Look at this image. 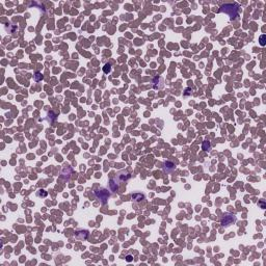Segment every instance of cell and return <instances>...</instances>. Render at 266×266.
Listing matches in <instances>:
<instances>
[{
  "instance_id": "6da1fadb",
  "label": "cell",
  "mask_w": 266,
  "mask_h": 266,
  "mask_svg": "<svg viewBox=\"0 0 266 266\" xmlns=\"http://www.w3.org/2000/svg\"><path fill=\"white\" fill-rule=\"evenodd\" d=\"M220 11L227 14L231 20H234L238 16V13H239V5L236 4V3H234V4H224L220 7Z\"/></svg>"
},
{
  "instance_id": "7a4b0ae2",
  "label": "cell",
  "mask_w": 266,
  "mask_h": 266,
  "mask_svg": "<svg viewBox=\"0 0 266 266\" xmlns=\"http://www.w3.org/2000/svg\"><path fill=\"white\" fill-rule=\"evenodd\" d=\"M94 194H95V196H96V198H97V200H99L102 204H106V203L108 202V200H109L110 196H111L106 188L95 189Z\"/></svg>"
},
{
  "instance_id": "3957f363",
  "label": "cell",
  "mask_w": 266,
  "mask_h": 266,
  "mask_svg": "<svg viewBox=\"0 0 266 266\" xmlns=\"http://www.w3.org/2000/svg\"><path fill=\"white\" fill-rule=\"evenodd\" d=\"M235 222H236V215L235 214L226 213L224 215V217L222 218L220 224H222V227H229V226H231L232 224H234Z\"/></svg>"
},
{
  "instance_id": "277c9868",
  "label": "cell",
  "mask_w": 266,
  "mask_h": 266,
  "mask_svg": "<svg viewBox=\"0 0 266 266\" xmlns=\"http://www.w3.org/2000/svg\"><path fill=\"white\" fill-rule=\"evenodd\" d=\"M130 177H131V175H130L128 172H126V171H121V172L117 173V175H115V177L113 179H115L119 184H121V183L127 182V181L130 179Z\"/></svg>"
},
{
  "instance_id": "5b68a950",
  "label": "cell",
  "mask_w": 266,
  "mask_h": 266,
  "mask_svg": "<svg viewBox=\"0 0 266 266\" xmlns=\"http://www.w3.org/2000/svg\"><path fill=\"white\" fill-rule=\"evenodd\" d=\"M152 83H153V88H154V90H161V88H163V86H164V80H163V78L160 77V76H156V77L153 79Z\"/></svg>"
},
{
  "instance_id": "8992f818",
  "label": "cell",
  "mask_w": 266,
  "mask_h": 266,
  "mask_svg": "<svg viewBox=\"0 0 266 266\" xmlns=\"http://www.w3.org/2000/svg\"><path fill=\"white\" fill-rule=\"evenodd\" d=\"M73 173V169L71 166H65L62 171V178L65 179V180H69Z\"/></svg>"
},
{
  "instance_id": "52a82bcc",
  "label": "cell",
  "mask_w": 266,
  "mask_h": 266,
  "mask_svg": "<svg viewBox=\"0 0 266 266\" xmlns=\"http://www.w3.org/2000/svg\"><path fill=\"white\" fill-rule=\"evenodd\" d=\"M88 236V231L86 230H79L75 233V237L77 238L78 240H85Z\"/></svg>"
},
{
  "instance_id": "ba28073f",
  "label": "cell",
  "mask_w": 266,
  "mask_h": 266,
  "mask_svg": "<svg viewBox=\"0 0 266 266\" xmlns=\"http://www.w3.org/2000/svg\"><path fill=\"white\" fill-rule=\"evenodd\" d=\"M119 185L120 184L113 178L110 179V180H109V189H110V191H112V192H118V191H119V189H120Z\"/></svg>"
},
{
  "instance_id": "9c48e42d",
  "label": "cell",
  "mask_w": 266,
  "mask_h": 266,
  "mask_svg": "<svg viewBox=\"0 0 266 266\" xmlns=\"http://www.w3.org/2000/svg\"><path fill=\"white\" fill-rule=\"evenodd\" d=\"M145 194H139V192H135V194H133L131 196V199H132V202H134V203H141V201L145 200Z\"/></svg>"
},
{
  "instance_id": "30bf717a",
  "label": "cell",
  "mask_w": 266,
  "mask_h": 266,
  "mask_svg": "<svg viewBox=\"0 0 266 266\" xmlns=\"http://www.w3.org/2000/svg\"><path fill=\"white\" fill-rule=\"evenodd\" d=\"M175 168H176V166H175L174 163L171 162V161H166V162L164 163V165H163V171H164V172H166V173L173 172Z\"/></svg>"
},
{
  "instance_id": "8fae6325",
  "label": "cell",
  "mask_w": 266,
  "mask_h": 266,
  "mask_svg": "<svg viewBox=\"0 0 266 266\" xmlns=\"http://www.w3.org/2000/svg\"><path fill=\"white\" fill-rule=\"evenodd\" d=\"M47 120H48V122L55 121V120H56V115H55L53 111H49L48 115H47Z\"/></svg>"
},
{
  "instance_id": "7c38bea8",
  "label": "cell",
  "mask_w": 266,
  "mask_h": 266,
  "mask_svg": "<svg viewBox=\"0 0 266 266\" xmlns=\"http://www.w3.org/2000/svg\"><path fill=\"white\" fill-rule=\"evenodd\" d=\"M202 149L204 150V151H210V150H211V143H209V141H205L202 145Z\"/></svg>"
},
{
  "instance_id": "4fadbf2b",
  "label": "cell",
  "mask_w": 266,
  "mask_h": 266,
  "mask_svg": "<svg viewBox=\"0 0 266 266\" xmlns=\"http://www.w3.org/2000/svg\"><path fill=\"white\" fill-rule=\"evenodd\" d=\"M33 79H34V81H37V82L41 81V80L43 79V75H42V73H41V72H35L34 76H33Z\"/></svg>"
},
{
  "instance_id": "5bb4252c",
  "label": "cell",
  "mask_w": 266,
  "mask_h": 266,
  "mask_svg": "<svg viewBox=\"0 0 266 266\" xmlns=\"http://www.w3.org/2000/svg\"><path fill=\"white\" fill-rule=\"evenodd\" d=\"M47 194H48V192H47L46 190H44V189H40V190L37 192V196H39V198H46Z\"/></svg>"
},
{
  "instance_id": "9a60e30c",
  "label": "cell",
  "mask_w": 266,
  "mask_h": 266,
  "mask_svg": "<svg viewBox=\"0 0 266 266\" xmlns=\"http://www.w3.org/2000/svg\"><path fill=\"white\" fill-rule=\"evenodd\" d=\"M103 72L105 73V74H108V73L111 72V66H110L109 64H106L105 66L103 67Z\"/></svg>"
},
{
  "instance_id": "2e32d148",
  "label": "cell",
  "mask_w": 266,
  "mask_h": 266,
  "mask_svg": "<svg viewBox=\"0 0 266 266\" xmlns=\"http://www.w3.org/2000/svg\"><path fill=\"white\" fill-rule=\"evenodd\" d=\"M265 39H266V35L265 34H262L261 37H260V45L261 46H265Z\"/></svg>"
},
{
  "instance_id": "e0dca14e",
  "label": "cell",
  "mask_w": 266,
  "mask_h": 266,
  "mask_svg": "<svg viewBox=\"0 0 266 266\" xmlns=\"http://www.w3.org/2000/svg\"><path fill=\"white\" fill-rule=\"evenodd\" d=\"M125 260L127 262H132V261H133V256H132V255H127V256H126V258H125Z\"/></svg>"
},
{
  "instance_id": "ac0fdd59",
  "label": "cell",
  "mask_w": 266,
  "mask_h": 266,
  "mask_svg": "<svg viewBox=\"0 0 266 266\" xmlns=\"http://www.w3.org/2000/svg\"><path fill=\"white\" fill-rule=\"evenodd\" d=\"M187 95H191V90L190 88H186L184 92V96H187Z\"/></svg>"
}]
</instances>
